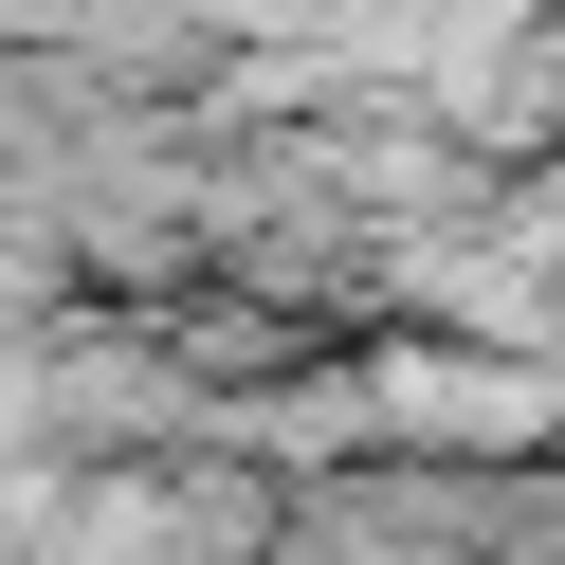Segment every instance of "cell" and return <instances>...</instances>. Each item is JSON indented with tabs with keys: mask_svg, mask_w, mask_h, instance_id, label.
I'll return each instance as SVG.
<instances>
[{
	"mask_svg": "<svg viewBox=\"0 0 565 565\" xmlns=\"http://www.w3.org/2000/svg\"><path fill=\"white\" fill-rule=\"evenodd\" d=\"M365 419H402V438H456V456H529L565 419L547 365H475V347H383L365 365Z\"/></svg>",
	"mask_w": 565,
	"mask_h": 565,
	"instance_id": "cell-1",
	"label": "cell"
}]
</instances>
